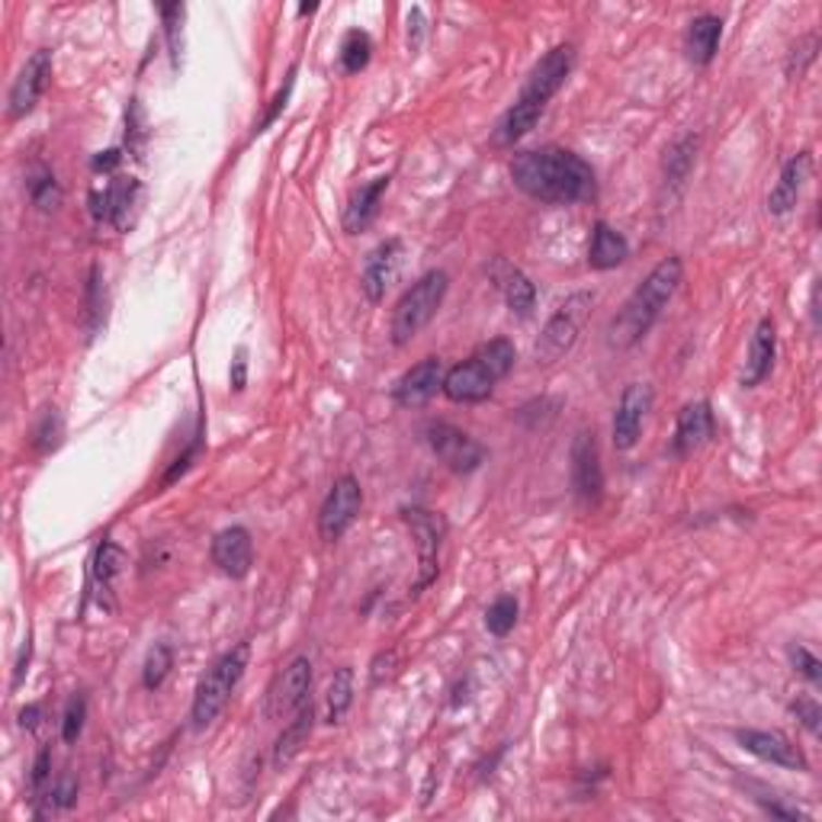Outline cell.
Listing matches in <instances>:
<instances>
[{
	"mask_svg": "<svg viewBox=\"0 0 822 822\" xmlns=\"http://www.w3.org/2000/svg\"><path fill=\"white\" fill-rule=\"evenodd\" d=\"M511 180L518 190L540 203L569 205L595 197L591 164L565 148H537L518 154L511 161Z\"/></svg>",
	"mask_w": 822,
	"mask_h": 822,
	"instance_id": "cell-1",
	"label": "cell"
},
{
	"mask_svg": "<svg viewBox=\"0 0 822 822\" xmlns=\"http://www.w3.org/2000/svg\"><path fill=\"white\" fill-rule=\"evenodd\" d=\"M682 279H685V264H682V258L672 254V258L659 261V264L649 271V276L633 289V296L623 302V309L611 319V325H608V344L616 347V350H626V347L643 341V338L649 335V328L659 322L662 309H665V306L672 302V296L678 292Z\"/></svg>",
	"mask_w": 822,
	"mask_h": 822,
	"instance_id": "cell-2",
	"label": "cell"
},
{
	"mask_svg": "<svg viewBox=\"0 0 822 822\" xmlns=\"http://www.w3.org/2000/svg\"><path fill=\"white\" fill-rule=\"evenodd\" d=\"M572 65H575V49L572 46H556L552 52H547L537 62V68L531 71V77H527L518 103L498 120L495 145H514V141H521L540 123L547 103L559 94V87L565 84V77L572 74Z\"/></svg>",
	"mask_w": 822,
	"mask_h": 822,
	"instance_id": "cell-3",
	"label": "cell"
},
{
	"mask_svg": "<svg viewBox=\"0 0 822 822\" xmlns=\"http://www.w3.org/2000/svg\"><path fill=\"white\" fill-rule=\"evenodd\" d=\"M248 659H251V646L248 643H238L235 649L222 652L200 678L197 685V694H194V710H190V720L197 730H205L228 703L232 690L238 687V682L245 678V669H248Z\"/></svg>",
	"mask_w": 822,
	"mask_h": 822,
	"instance_id": "cell-4",
	"label": "cell"
},
{
	"mask_svg": "<svg viewBox=\"0 0 822 822\" xmlns=\"http://www.w3.org/2000/svg\"><path fill=\"white\" fill-rule=\"evenodd\" d=\"M447 286H450V276L444 274V271H431V274L421 276L418 283H411V289L402 292V299L393 309V341H414L431 325V319L444 306Z\"/></svg>",
	"mask_w": 822,
	"mask_h": 822,
	"instance_id": "cell-5",
	"label": "cell"
},
{
	"mask_svg": "<svg viewBox=\"0 0 822 822\" xmlns=\"http://www.w3.org/2000/svg\"><path fill=\"white\" fill-rule=\"evenodd\" d=\"M591 296L588 292H575V296H569L552 315H549V322L544 325V332H540V338L534 344V357H537V363H556V360H562L575 341H578V332H582V325H585V319H588V309H591Z\"/></svg>",
	"mask_w": 822,
	"mask_h": 822,
	"instance_id": "cell-6",
	"label": "cell"
},
{
	"mask_svg": "<svg viewBox=\"0 0 822 822\" xmlns=\"http://www.w3.org/2000/svg\"><path fill=\"white\" fill-rule=\"evenodd\" d=\"M424 434H427V444H431V450L437 453V460H440L450 473H457V476L476 473L482 466V460H485V447H482L479 440H473L466 431H460V427H453V424H447V421L427 424Z\"/></svg>",
	"mask_w": 822,
	"mask_h": 822,
	"instance_id": "cell-7",
	"label": "cell"
},
{
	"mask_svg": "<svg viewBox=\"0 0 822 822\" xmlns=\"http://www.w3.org/2000/svg\"><path fill=\"white\" fill-rule=\"evenodd\" d=\"M312 659L309 656H296L267 690V717L271 720H289L292 713H299L312 697Z\"/></svg>",
	"mask_w": 822,
	"mask_h": 822,
	"instance_id": "cell-8",
	"label": "cell"
},
{
	"mask_svg": "<svg viewBox=\"0 0 822 822\" xmlns=\"http://www.w3.org/2000/svg\"><path fill=\"white\" fill-rule=\"evenodd\" d=\"M360 505H363V491H360V482L353 476H341L332 485V491H328V498L322 505V514H319V534H322L325 544L341 540L347 527L357 521Z\"/></svg>",
	"mask_w": 822,
	"mask_h": 822,
	"instance_id": "cell-9",
	"label": "cell"
},
{
	"mask_svg": "<svg viewBox=\"0 0 822 822\" xmlns=\"http://www.w3.org/2000/svg\"><path fill=\"white\" fill-rule=\"evenodd\" d=\"M406 521H409L411 534H414V544H418V559H421V575L414 582V595L424 591L434 578H437V559H440V544H444V518L440 514H431V511H421V508H411L406 511Z\"/></svg>",
	"mask_w": 822,
	"mask_h": 822,
	"instance_id": "cell-10",
	"label": "cell"
},
{
	"mask_svg": "<svg viewBox=\"0 0 822 822\" xmlns=\"http://www.w3.org/2000/svg\"><path fill=\"white\" fill-rule=\"evenodd\" d=\"M52 77V52L49 49H39L26 59L23 71L16 74L13 87H10V97H7V116L10 120H20L26 113L36 110L39 97L46 94V84Z\"/></svg>",
	"mask_w": 822,
	"mask_h": 822,
	"instance_id": "cell-11",
	"label": "cell"
},
{
	"mask_svg": "<svg viewBox=\"0 0 822 822\" xmlns=\"http://www.w3.org/2000/svg\"><path fill=\"white\" fill-rule=\"evenodd\" d=\"M572 485L585 505H595L605 491V466L601 450L591 431H578L572 444Z\"/></svg>",
	"mask_w": 822,
	"mask_h": 822,
	"instance_id": "cell-12",
	"label": "cell"
},
{
	"mask_svg": "<svg viewBox=\"0 0 822 822\" xmlns=\"http://www.w3.org/2000/svg\"><path fill=\"white\" fill-rule=\"evenodd\" d=\"M652 409V386L649 383H630L620 396L614 411V447L616 450H633L639 434H643V421Z\"/></svg>",
	"mask_w": 822,
	"mask_h": 822,
	"instance_id": "cell-13",
	"label": "cell"
},
{
	"mask_svg": "<svg viewBox=\"0 0 822 822\" xmlns=\"http://www.w3.org/2000/svg\"><path fill=\"white\" fill-rule=\"evenodd\" d=\"M736 743H739L746 752H752L755 758H761V761H771V764H781V768H790V771H810L807 755L800 752L784 733L739 730V733H736Z\"/></svg>",
	"mask_w": 822,
	"mask_h": 822,
	"instance_id": "cell-14",
	"label": "cell"
},
{
	"mask_svg": "<svg viewBox=\"0 0 822 822\" xmlns=\"http://www.w3.org/2000/svg\"><path fill=\"white\" fill-rule=\"evenodd\" d=\"M444 363L437 357H427L421 363H414L409 373L396 383L393 389V399L402 406V409H418V406H427L437 393H444Z\"/></svg>",
	"mask_w": 822,
	"mask_h": 822,
	"instance_id": "cell-15",
	"label": "cell"
},
{
	"mask_svg": "<svg viewBox=\"0 0 822 822\" xmlns=\"http://www.w3.org/2000/svg\"><path fill=\"white\" fill-rule=\"evenodd\" d=\"M495 376L485 370L479 357L473 353L466 363L453 366L447 376H444V396L450 402H460V406H476V402H485L495 389Z\"/></svg>",
	"mask_w": 822,
	"mask_h": 822,
	"instance_id": "cell-16",
	"label": "cell"
},
{
	"mask_svg": "<svg viewBox=\"0 0 822 822\" xmlns=\"http://www.w3.org/2000/svg\"><path fill=\"white\" fill-rule=\"evenodd\" d=\"M399 261H402V241H399V238H389V241L376 245V248L366 254L360 286H363V292H366V299H370V302H383V296H386L389 283L396 279Z\"/></svg>",
	"mask_w": 822,
	"mask_h": 822,
	"instance_id": "cell-17",
	"label": "cell"
},
{
	"mask_svg": "<svg viewBox=\"0 0 822 822\" xmlns=\"http://www.w3.org/2000/svg\"><path fill=\"white\" fill-rule=\"evenodd\" d=\"M212 562L228 578H245L254 565V544L245 527H228L212 540Z\"/></svg>",
	"mask_w": 822,
	"mask_h": 822,
	"instance_id": "cell-18",
	"label": "cell"
},
{
	"mask_svg": "<svg viewBox=\"0 0 822 822\" xmlns=\"http://www.w3.org/2000/svg\"><path fill=\"white\" fill-rule=\"evenodd\" d=\"M810 154L807 151H800V154H794L784 167H781V180H777V187L771 190V197H768V212L771 215H787L797 200H800V190H804V184H807V177H810Z\"/></svg>",
	"mask_w": 822,
	"mask_h": 822,
	"instance_id": "cell-19",
	"label": "cell"
},
{
	"mask_svg": "<svg viewBox=\"0 0 822 822\" xmlns=\"http://www.w3.org/2000/svg\"><path fill=\"white\" fill-rule=\"evenodd\" d=\"M713 437V409L710 402H690L678 414V427H675V453L687 457L694 450H700L707 440Z\"/></svg>",
	"mask_w": 822,
	"mask_h": 822,
	"instance_id": "cell-20",
	"label": "cell"
},
{
	"mask_svg": "<svg viewBox=\"0 0 822 822\" xmlns=\"http://www.w3.org/2000/svg\"><path fill=\"white\" fill-rule=\"evenodd\" d=\"M774 357H777V332H774V322L771 319H761L755 325L752 344H749V357H746V370H743V386L752 389L758 386L771 366H774Z\"/></svg>",
	"mask_w": 822,
	"mask_h": 822,
	"instance_id": "cell-21",
	"label": "cell"
},
{
	"mask_svg": "<svg viewBox=\"0 0 822 822\" xmlns=\"http://www.w3.org/2000/svg\"><path fill=\"white\" fill-rule=\"evenodd\" d=\"M138 200V184L129 177V180H113L103 194H94L90 203H94V215L97 219H107L113 222L116 228H129L133 222V205Z\"/></svg>",
	"mask_w": 822,
	"mask_h": 822,
	"instance_id": "cell-22",
	"label": "cell"
},
{
	"mask_svg": "<svg viewBox=\"0 0 822 822\" xmlns=\"http://www.w3.org/2000/svg\"><path fill=\"white\" fill-rule=\"evenodd\" d=\"M723 39V20L713 13H700L687 23L685 52L694 65H710Z\"/></svg>",
	"mask_w": 822,
	"mask_h": 822,
	"instance_id": "cell-23",
	"label": "cell"
},
{
	"mask_svg": "<svg viewBox=\"0 0 822 822\" xmlns=\"http://www.w3.org/2000/svg\"><path fill=\"white\" fill-rule=\"evenodd\" d=\"M386 190H389V177H376L373 184L360 187V190L350 197L347 209H344V232H350V235L363 232V228L376 219L379 200H383Z\"/></svg>",
	"mask_w": 822,
	"mask_h": 822,
	"instance_id": "cell-24",
	"label": "cell"
},
{
	"mask_svg": "<svg viewBox=\"0 0 822 822\" xmlns=\"http://www.w3.org/2000/svg\"><path fill=\"white\" fill-rule=\"evenodd\" d=\"M630 258V245L626 238L614 232L608 222H598L591 232V248H588V264L595 271H614Z\"/></svg>",
	"mask_w": 822,
	"mask_h": 822,
	"instance_id": "cell-25",
	"label": "cell"
},
{
	"mask_svg": "<svg viewBox=\"0 0 822 822\" xmlns=\"http://www.w3.org/2000/svg\"><path fill=\"white\" fill-rule=\"evenodd\" d=\"M312 726H315V710H312V700H309L299 713H292V720L283 726L279 739H276V746H274L276 768L289 764L296 755L302 752V746H306V743H309V736H312Z\"/></svg>",
	"mask_w": 822,
	"mask_h": 822,
	"instance_id": "cell-26",
	"label": "cell"
},
{
	"mask_svg": "<svg viewBox=\"0 0 822 822\" xmlns=\"http://www.w3.org/2000/svg\"><path fill=\"white\" fill-rule=\"evenodd\" d=\"M495 279L505 292V302L511 312L518 315H531L534 302H537V289L527 276L521 274L518 267H508V264H495Z\"/></svg>",
	"mask_w": 822,
	"mask_h": 822,
	"instance_id": "cell-27",
	"label": "cell"
},
{
	"mask_svg": "<svg viewBox=\"0 0 822 822\" xmlns=\"http://www.w3.org/2000/svg\"><path fill=\"white\" fill-rule=\"evenodd\" d=\"M123 562H126V552L116 547V544H110V540L100 544L97 556H94V585L100 591V601H103V595L113 591V582L123 572Z\"/></svg>",
	"mask_w": 822,
	"mask_h": 822,
	"instance_id": "cell-28",
	"label": "cell"
},
{
	"mask_svg": "<svg viewBox=\"0 0 822 822\" xmlns=\"http://www.w3.org/2000/svg\"><path fill=\"white\" fill-rule=\"evenodd\" d=\"M353 703V672L350 669H338L332 685H328V694H325V723H341L344 713L350 710Z\"/></svg>",
	"mask_w": 822,
	"mask_h": 822,
	"instance_id": "cell-29",
	"label": "cell"
},
{
	"mask_svg": "<svg viewBox=\"0 0 822 822\" xmlns=\"http://www.w3.org/2000/svg\"><path fill=\"white\" fill-rule=\"evenodd\" d=\"M694 154H697V138L685 136L678 138L669 151H665V180L669 184H685L687 174H690V167H694Z\"/></svg>",
	"mask_w": 822,
	"mask_h": 822,
	"instance_id": "cell-30",
	"label": "cell"
},
{
	"mask_svg": "<svg viewBox=\"0 0 822 822\" xmlns=\"http://www.w3.org/2000/svg\"><path fill=\"white\" fill-rule=\"evenodd\" d=\"M373 59V39L363 29H350L341 42V68L347 74H360Z\"/></svg>",
	"mask_w": 822,
	"mask_h": 822,
	"instance_id": "cell-31",
	"label": "cell"
},
{
	"mask_svg": "<svg viewBox=\"0 0 822 822\" xmlns=\"http://www.w3.org/2000/svg\"><path fill=\"white\" fill-rule=\"evenodd\" d=\"M476 357L485 363V370H488L495 379H505V376L514 370V360H518L514 344L505 341V338H495V341L482 344L479 350H476Z\"/></svg>",
	"mask_w": 822,
	"mask_h": 822,
	"instance_id": "cell-32",
	"label": "cell"
},
{
	"mask_svg": "<svg viewBox=\"0 0 822 822\" xmlns=\"http://www.w3.org/2000/svg\"><path fill=\"white\" fill-rule=\"evenodd\" d=\"M171 669H174V652H171L167 643H158V646L148 652V659H145L141 685L148 687V690H158V687L164 685V678L171 675Z\"/></svg>",
	"mask_w": 822,
	"mask_h": 822,
	"instance_id": "cell-33",
	"label": "cell"
},
{
	"mask_svg": "<svg viewBox=\"0 0 822 822\" xmlns=\"http://www.w3.org/2000/svg\"><path fill=\"white\" fill-rule=\"evenodd\" d=\"M514 623H518V601H514L511 595H501V598H495V601L488 605V611H485V626H488V633L508 636V633L514 630Z\"/></svg>",
	"mask_w": 822,
	"mask_h": 822,
	"instance_id": "cell-34",
	"label": "cell"
},
{
	"mask_svg": "<svg viewBox=\"0 0 822 822\" xmlns=\"http://www.w3.org/2000/svg\"><path fill=\"white\" fill-rule=\"evenodd\" d=\"M184 3H164L161 7V20H164V36H167V49H171V59L177 65L180 59V46H184Z\"/></svg>",
	"mask_w": 822,
	"mask_h": 822,
	"instance_id": "cell-35",
	"label": "cell"
},
{
	"mask_svg": "<svg viewBox=\"0 0 822 822\" xmlns=\"http://www.w3.org/2000/svg\"><path fill=\"white\" fill-rule=\"evenodd\" d=\"M84 720H87V700H84V694H74L68 700V707H65V713H62V743L74 746L80 739Z\"/></svg>",
	"mask_w": 822,
	"mask_h": 822,
	"instance_id": "cell-36",
	"label": "cell"
},
{
	"mask_svg": "<svg viewBox=\"0 0 822 822\" xmlns=\"http://www.w3.org/2000/svg\"><path fill=\"white\" fill-rule=\"evenodd\" d=\"M29 194H33V203L39 205V209H46V212L62 203V190H59V184H55V177H52L49 171H42V174L29 184Z\"/></svg>",
	"mask_w": 822,
	"mask_h": 822,
	"instance_id": "cell-37",
	"label": "cell"
},
{
	"mask_svg": "<svg viewBox=\"0 0 822 822\" xmlns=\"http://www.w3.org/2000/svg\"><path fill=\"white\" fill-rule=\"evenodd\" d=\"M790 665L797 675H804L810 685H820L822 682V662L807 649V646H790Z\"/></svg>",
	"mask_w": 822,
	"mask_h": 822,
	"instance_id": "cell-38",
	"label": "cell"
},
{
	"mask_svg": "<svg viewBox=\"0 0 822 822\" xmlns=\"http://www.w3.org/2000/svg\"><path fill=\"white\" fill-rule=\"evenodd\" d=\"M59 440H62V421H59L55 409H49L42 414V424L36 427V450L49 453V450L59 447Z\"/></svg>",
	"mask_w": 822,
	"mask_h": 822,
	"instance_id": "cell-39",
	"label": "cell"
},
{
	"mask_svg": "<svg viewBox=\"0 0 822 822\" xmlns=\"http://www.w3.org/2000/svg\"><path fill=\"white\" fill-rule=\"evenodd\" d=\"M817 46H820V36L817 33H810L807 39H800L797 46H794V55H790V62H787V74L794 77H800L804 71H807V65L817 59Z\"/></svg>",
	"mask_w": 822,
	"mask_h": 822,
	"instance_id": "cell-40",
	"label": "cell"
},
{
	"mask_svg": "<svg viewBox=\"0 0 822 822\" xmlns=\"http://www.w3.org/2000/svg\"><path fill=\"white\" fill-rule=\"evenodd\" d=\"M790 710H794V717L813 733V736H820L822 733V710L820 703L813 700V697H797L794 703H790Z\"/></svg>",
	"mask_w": 822,
	"mask_h": 822,
	"instance_id": "cell-41",
	"label": "cell"
},
{
	"mask_svg": "<svg viewBox=\"0 0 822 822\" xmlns=\"http://www.w3.org/2000/svg\"><path fill=\"white\" fill-rule=\"evenodd\" d=\"M74 797H77V784H74L71 777H62V781L52 787V794H49V800H52L55 807H62V810L74 804Z\"/></svg>",
	"mask_w": 822,
	"mask_h": 822,
	"instance_id": "cell-42",
	"label": "cell"
},
{
	"mask_svg": "<svg viewBox=\"0 0 822 822\" xmlns=\"http://www.w3.org/2000/svg\"><path fill=\"white\" fill-rule=\"evenodd\" d=\"M49 771H52V752H49V749H42L39 758H36V764H33V777H29L33 790H42V784L49 781Z\"/></svg>",
	"mask_w": 822,
	"mask_h": 822,
	"instance_id": "cell-43",
	"label": "cell"
},
{
	"mask_svg": "<svg viewBox=\"0 0 822 822\" xmlns=\"http://www.w3.org/2000/svg\"><path fill=\"white\" fill-rule=\"evenodd\" d=\"M292 74H296V71H292ZM292 74H289V80H286V87H283V90H279V94H276V97H274V103H271V110H267V116H264V120H261V126H258V129H254V133H264V129H267V126H271V123H274L276 116H279V110H283V107H286V100H289V90H292Z\"/></svg>",
	"mask_w": 822,
	"mask_h": 822,
	"instance_id": "cell-44",
	"label": "cell"
},
{
	"mask_svg": "<svg viewBox=\"0 0 822 822\" xmlns=\"http://www.w3.org/2000/svg\"><path fill=\"white\" fill-rule=\"evenodd\" d=\"M245 373H248V360H245V350H238L235 366H232V389H235V393L245 389Z\"/></svg>",
	"mask_w": 822,
	"mask_h": 822,
	"instance_id": "cell-45",
	"label": "cell"
},
{
	"mask_svg": "<svg viewBox=\"0 0 822 822\" xmlns=\"http://www.w3.org/2000/svg\"><path fill=\"white\" fill-rule=\"evenodd\" d=\"M421 29H424V16H421V10H411V16H409V46H411V49H418V46H421Z\"/></svg>",
	"mask_w": 822,
	"mask_h": 822,
	"instance_id": "cell-46",
	"label": "cell"
},
{
	"mask_svg": "<svg viewBox=\"0 0 822 822\" xmlns=\"http://www.w3.org/2000/svg\"><path fill=\"white\" fill-rule=\"evenodd\" d=\"M120 161H123V154H120L116 148H110V151H103V154H100V158L94 161V167H97V171H113V167H116Z\"/></svg>",
	"mask_w": 822,
	"mask_h": 822,
	"instance_id": "cell-47",
	"label": "cell"
},
{
	"mask_svg": "<svg viewBox=\"0 0 822 822\" xmlns=\"http://www.w3.org/2000/svg\"><path fill=\"white\" fill-rule=\"evenodd\" d=\"M764 810H768L771 817H781V820H807L804 813H797V810H787V807H781V804H764Z\"/></svg>",
	"mask_w": 822,
	"mask_h": 822,
	"instance_id": "cell-48",
	"label": "cell"
},
{
	"mask_svg": "<svg viewBox=\"0 0 822 822\" xmlns=\"http://www.w3.org/2000/svg\"><path fill=\"white\" fill-rule=\"evenodd\" d=\"M36 723H39V707H26V710L20 713V726H23V730H36Z\"/></svg>",
	"mask_w": 822,
	"mask_h": 822,
	"instance_id": "cell-49",
	"label": "cell"
}]
</instances>
